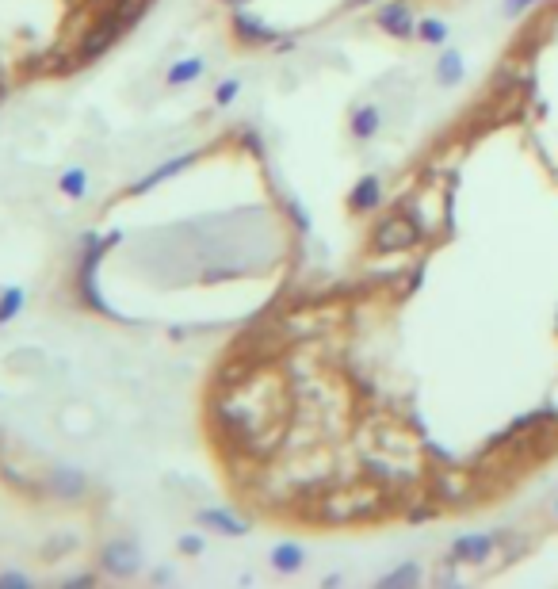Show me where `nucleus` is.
I'll return each instance as SVG.
<instances>
[{
	"mask_svg": "<svg viewBox=\"0 0 558 589\" xmlns=\"http://www.w3.org/2000/svg\"><path fill=\"white\" fill-rule=\"evenodd\" d=\"M237 88H241L237 81H222V85H218V92H215V100H218V104H230V100L237 96Z\"/></svg>",
	"mask_w": 558,
	"mask_h": 589,
	"instance_id": "nucleus-19",
	"label": "nucleus"
},
{
	"mask_svg": "<svg viewBox=\"0 0 558 589\" xmlns=\"http://www.w3.org/2000/svg\"><path fill=\"white\" fill-rule=\"evenodd\" d=\"M421 238V230L406 219H387L379 222V230H375V249L379 253H398V249H409L413 241Z\"/></svg>",
	"mask_w": 558,
	"mask_h": 589,
	"instance_id": "nucleus-3",
	"label": "nucleus"
},
{
	"mask_svg": "<svg viewBox=\"0 0 558 589\" xmlns=\"http://www.w3.org/2000/svg\"><path fill=\"white\" fill-rule=\"evenodd\" d=\"M123 31H127V23L119 20V16H108V20L100 23V27L88 35L85 43H81V50H77V58H73V62H96V58H100L108 46H115V39H119Z\"/></svg>",
	"mask_w": 558,
	"mask_h": 589,
	"instance_id": "nucleus-2",
	"label": "nucleus"
},
{
	"mask_svg": "<svg viewBox=\"0 0 558 589\" xmlns=\"http://www.w3.org/2000/svg\"><path fill=\"white\" fill-rule=\"evenodd\" d=\"M352 4H367V0H352Z\"/></svg>",
	"mask_w": 558,
	"mask_h": 589,
	"instance_id": "nucleus-24",
	"label": "nucleus"
},
{
	"mask_svg": "<svg viewBox=\"0 0 558 589\" xmlns=\"http://www.w3.org/2000/svg\"><path fill=\"white\" fill-rule=\"evenodd\" d=\"M272 567L283 570V574H295L302 567V547L299 544H279L272 551Z\"/></svg>",
	"mask_w": 558,
	"mask_h": 589,
	"instance_id": "nucleus-11",
	"label": "nucleus"
},
{
	"mask_svg": "<svg viewBox=\"0 0 558 589\" xmlns=\"http://www.w3.org/2000/svg\"><path fill=\"white\" fill-rule=\"evenodd\" d=\"M203 73V58H184V62H176L169 69V85H188Z\"/></svg>",
	"mask_w": 558,
	"mask_h": 589,
	"instance_id": "nucleus-13",
	"label": "nucleus"
},
{
	"mask_svg": "<svg viewBox=\"0 0 558 589\" xmlns=\"http://www.w3.org/2000/svg\"><path fill=\"white\" fill-rule=\"evenodd\" d=\"M555 513H558V502H555Z\"/></svg>",
	"mask_w": 558,
	"mask_h": 589,
	"instance_id": "nucleus-25",
	"label": "nucleus"
},
{
	"mask_svg": "<svg viewBox=\"0 0 558 589\" xmlns=\"http://www.w3.org/2000/svg\"><path fill=\"white\" fill-rule=\"evenodd\" d=\"M444 35H448V27H444L440 20L421 23V39H425V43H444Z\"/></svg>",
	"mask_w": 558,
	"mask_h": 589,
	"instance_id": "nucleus-18",
	"label": "nucleus"
},
{
	"mask_svg": "<svg viewBox=\"0 0 558 589\" xmlns=\"http://www.w3.org/2000/svg\"><path fill=\"white\" fill-rule=\"evenodd\" d=\"M180 551H188V555H199V551H203V540H199V536H184V540H180Z\"/></svg>",
	"mask_w": 558,
	"mask_h": 589,
	"instance_id": "nucleus-21",
	"label": "nucleus"
},
{
	"mask_svg": "<svg viewBox=\"0 0 558 589\" xmlns=\"http://www.w3.org/2000/svg\"><path fill=\"white\" fill-rule=\"evenodd\" d=\"M85 188H88V173H85V169H69V173L62 176V192L69 199L85 196Z\"/></svg>",
	"mask_w": 558,
	"mask_h": 589,
	"instance_id": "nucleus-15",
	"label": "nucleus"
},
{
	"mask_svg": "<svg viewBox=\"0 0 558 589\" xmlns=\"http://www.w3.org/2000/svg\"><path fill=\"white\" fill-rule=\"evenodd\" d=\"M226 4H234V8H237V4H249V0H226Z\"/></svg>",
	"mask_w": 558,
	"mask_h": 589,
	"instance_id": "nucleus-23",
	"label": "nucleus"
},
{
	"mask_svg": "<svg viewBox=\"0 0 558 589\" xmlns=\"http://www.w3.org/2000/svg\"><path fill=\"white\" fill-rule=\"evenodd\" d=\"M100 567L108 570L111 578H130V574H138L142 567V551L134 540H115L100 551Z\"/></svg>",
	"mask_w": 558,
	"mask_h": 589,
	"instance_id": "nucleus-1",
	"label": "nucleus"
},
{
	"mask_svg": "<svg viewBox=\"0 0 558 589\" xmlns=\"http://www.w3.org/2000/svg\"><path fill=\"white\" fill-rule=\"evenodd\" d=\"M417 578H421V570H417V567H413V563H409V567H398V570H394V574H387V578H383V582H379V586H383V589L413 586V582H417Z\"/></svg>",
	"mask_w": 558,
	"mask_h": 589,
	"instance_id": "nucleus-16",
	"label": "nucleus"
},
{
	"mask_svg": "<svg viewBox=\"0 0 558 589\" xmlns=\"http://www.w3.org/2000/svg\"><path fill=\"white\" fill-rule=\"evenodd\" d=\"M65 586L69 589H88V586H96V578H92V574H77V578H69Z\"/></svg>",
	"mask_w": 558,
	"mask_h": 589,
	"instance_id": "nucleus-22",
	"label": "nucleus"
},
{
	"mask_svg": "<svg viewBox=\"0 0 558 589\" xmlns=\"http://www.w3.org/2000/svg\"><path fill=\"white\" fill-rule=\"evenodd\" d=\"M199 524L215 528L222 536H245V532H249V524L237 521L234 513H226V509H203V513H199Z\"/></svg>",
	"mask_w": 558,
	"mask_h": 589,
	"instance_id": "nucleus-5",
	"label": "nucleus"
},
{
	"mask_svg": "<svg viewBox=\"0 0 558 589\" xmlns=\"http://www.w3.org/2000/svg\"><path fill=\"white\" fill-rule=\"evenodd\" d=\"M379 203V180L375 176H364L360 184H356V192H352V211H371Z\"/></svg>",
	"mask_w": 558,
	"mask_h": 589,
	"instance_id": "nucleus-9",
	"label": "nucleus"
},
{
	"mask_svg": "<svg viewBox=\"0 0 558 589\" xmlns=\"http://www.w3.org/2000/svg\"><path fill=\"white\" fill-rule=\"evenodd\" d=\"M50 490H54V498H62V502H77V498H85L88 494V475L85 471H77V467H54V471H50Z\"/></svg>",
	"mask_w": 558,
	"mask_h": 589,
	"instance_id": "nucleus-4",
	"label": "nucleus"
},
{
	"mask_svg": "<svg viewBox=\"0 0 558 589\" xmlns=\"http://www.w3.org/2000/svg\"><path fill=\"white\" fill-rule=\"evenodd\" d=\"M192 161H195V153H184V157H172V161H165L161 169H153V173L146 176V180H138V184H134V192H150V188H157L161 180H169V176L184 173V169H188Z\"/></svg>",
	"mask_w": 558,
	"mask_h": 589,
	"instance_id": "nucleus-6",
	"label": "nucleus"
},
{
	"mask_svg": "<svg viewBox=\"0 0 558 589\" xmlns=\"http://www.w3.org/2000/svg\"><path fill=\"white\" fill-rule=\"evenodd\" d=\"M0 586H31V578L27 574H0Z\"/></svg>",
	"mask_w": 558,
	"mask_h": 589,
	"instance_id": "nucleus-20",
	"label": "nucleus"
},
{
	"mask_svg": "<svg viewBox=\"0 0 558 589\" xmlns=\"http://www.w3.org/2000/svg\"><path fill=\"white\" fill-rule=\"evenodd\" d=\"M490 547H494V536H463V540H455V559L478 563V559L490 555Z\"/></svg>",
	"mask_w": 558,
	"mask_h": 589,
	"instance_id": "nucleus-8",
	"label": "nucleus"
},
{
	"mask_svg": "<svg viewBox=\"0 0 558 589\" xmlns=\"http://www.w3.org/2000/svg\"><path fill=\"white\" fill-rule=\"evenodd\" d=\"M234 27H237V35H245V43H272V39H276L268 27H260L257 20H249L245 12H237L234 16Z\"/></svg>",
	"mask_w": 558,
	"mask_h": 589,
	"instance_id": "nucleus-10",
	"label": "nucleus"
},
{
	"mask_svg": "<svg viewBox=\"0 0 558 589\" xmlns=\"http://www.w3.org/2000/svg\"><path fill=\"white\" fill-rule=\"evenodd\" d=\"M23 303H27L23 287H4V291H0V326H4V322H12V318L23 310Z\"/></svg>",
	"mask_w": 558,
	"mask_h": 589,
	"instance_id": "nucleus-12",
	"label": "nucleus"
},
{
	"mask_svg": "<svg viewBox=\"0 0 558 589\" xmlns=\"http://www.w3.org/2000/svg\"><path fill=\"white\" fill-rule=\"evenodd\" d=\"M440 81H444V85H455V81H459V54H455V50H448L444 62H440Z\"/></svg>",
	"mask_w": 558,
	"mask_h": 589,
	"instance_id": "nucleus-17",
	"label": "nucleus"
},
{
	"mask_svg": "<svg viewBox=\"0 0 558 589\" xmlns=\"http://www.w3.org/2000/svg\"><path fill=\"white\" fill-rule=\"evenodd\" d=\"M379 27L390 31V35H398V39H406L413 20H409V8L406 4H387L383 12H379Z\"/></svg>",
	"mask_w": 558,
	"mask_h": 589,
	"instance_id": "nucleus-7",
	"label": "nucleus"
},
{
	"mask_svg": "<svg viewBox=\"0 0 558 589\" xmlns=\"http://www.w3.org/2000/svg\"><path fill=\"white\" fill-rule=\"evenodd\" d=\"M352 131L360 134V138H371V134L379 131V111H375V108H360V111H356V119H352Z\"/></svg>",
	"mask_w": 558,
	"mask_h": 589,
	"instance_id": "nucleus-14",
	"label": "nucleus"
}]
</instances>
